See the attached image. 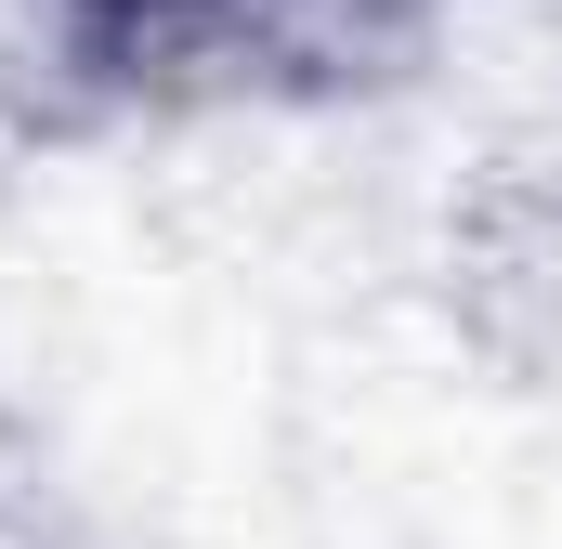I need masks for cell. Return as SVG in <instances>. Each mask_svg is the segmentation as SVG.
Wrapping results in <instances>:
<instances>
[{
	"label": "cell",
	"instance_id": "1",
	"mask_svg": "<svg viewBox=\"0 0 562 549\" xmlns=\"http://www.w3.org/2000/svg\"><path fill=\"white\" fill-rule=\"evenodd\" d=\"M431 288H445V327L497 367V380H537L562 393V132L484 157L445 223H431Z\"/></svg>",
	"mask_w": 562,
	"mask_h": 549
},
{
	"label": "cell",
	"instance_id": "2",
	"mask_svg": "<svg viewBox=\"0 0 562 549\" xmlns=\"http://www.w3.org/2000/svg\"><path fill=\"white\" fill-rule=\"evenodd\" d=\"M0 549H79V524H66V511H40L26 484H0Z\"/></svg>",
	"mask_w": 562,
	"mask_h": 549
}]
</instances>
